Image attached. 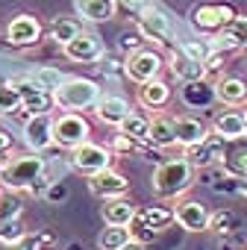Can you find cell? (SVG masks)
<instances>
[{
	"instance_id": "6da1fadb",
	"label": "cell",
	"mask_w": 247,
	"mask_h": 250,
	"mask_svg": "<svg viewBox=\"0 0 247 250\" xmlns=\"http://www.w3.org/2000/svg\"><path fill=\"white\" fill-rule=\"evenodd\" d=\"M194 171H197V168H194L185 156H177V159L162 162V165L153 171V180H150L153 197H156V200H180V197L194 186Z\"/></svg>"
},
{
	"instance_id": "7a4b0ae2",
	"label": "cell",
	"mask_w": 247,
	"mask_h": 250,
	"mask_svg": "<svg viewBox=\"0 0 247 250\" xmlns=\"http://www.w3.org/2000/svg\"><path fill=\"white\" fill-rule=\"evenodd\" d=\"M44 177V159L33 150V153H15L3 162V171H0V186L6 191H30L33 183Z\"/></svg>"
},
{
	"instance_id": "3957f363",
	"label": "cell",
	"mask_w": 247,
	"mask_h": 250,
	"mask_svg": "<svg viewBox=\"0 0 247 250\" xmlns=\"http://www.w3.org/2000/svg\"><path fill=\"white\" fill-rule=\"evenodd\" d=\"M97 100H100V85L82 77H65V83L53 91V103L62 112H85L94 109Z\"/></svg>"
},
{
	"instance_id": "277c9868",
	"label": "cell",
	"mask_w": 247,
	"mask_h": 250,
	"mask_svg": "<svg viewBox=\"0 0 247 250\" xmlns=\"http://www.w3.org/2000/svg\"><path fill=\"white\" fill-rule=\"evenodd\" d=\"M174 224V206H162V203H150L136 209V218L130 224V232L136 241H153L159 232H165Z\"/></svg>"
},
{
	"instance_id": "5b68a950",
	"label": "cell",
	"mask_w": 247,
	"mask_h": 250,
	"mask_svg": "<svg viewBox=\"0 0 247 250\" xmlns=\"http://www.w3.org/2000/svg\"><path fill=\"white\" fill-rule=\"evenodd\" d=\"M91 139V124L85 121L82 112H62L53 118V145L74 150Z\"/></svg>"
},
{
	"instance_id": "8992f818",
	"label": "cell",
	"mask_w": 247,
	"mask_h": 250,
	"mask_svg": "<svg viewBox=\"0 0 247 250\" xmlns=\"http://www.w3.org/2000/svg\"><path fill=\"white\" fill-rule=\"evenodd\" d=\"M232 18H235V9L226 6V3H200V6H191V12H188L191 27L203 36L221 33Z\"/></svg>"
},
{
	"instance_id": "52a82bcc",
	"label": "cell",
	"mask_w": 247,
	"mask_h": 250,
	"mask_svg": "<svg viewBox=\"0 0 247 250\" xmlns=\"http://www.w3.org/2000/svg\"><path fill=\"white\" fill-rule=\"evenodd\" d=\"M112 147H103V145H94V142H85L80 147L71 150V168L82 177H94L106 168H112Z\"/></svg>"
},
{
	"instance_id": "ba28073f",
	"label": "cell",
	"mask_w": 247,
	"mask_h": 250,
	"mask_svg": "<svg viewBox=\"0 0 247 250\" xmlns=\"http://www.w3.org/2000/svg\"><path fill=\"white\" fill-rule=\"evenodd\" d=\"M162 68H165L162 53H159V50H150V47H142V50L130 53L127 62H124V74H127L136 85L156 80V77L162 74Z\"/></svg>"
},
{
	"instance_id": "9c48e42d",
	"label": "cell",
	"mask_w": 247,
	"mask_h": 250,
	"mask_svg": "<svg viewBox=\"0 0 247 250\" xmlns=\"http://www.w3.org/2000/svg\"><path fill=\"white\" fill-rule=\"evenodd\" d=\"M3 36H6V42H9L12 47H33V44L41 42L44 27H41V21H39L36 15H15V18L6 24Z\"/></svg>"
},
{
	"instance_id": "30bf717a",
	"label": "cell",
	"mask_w": 247,
	"mask_h": 250,
	"mask_svg": "<svg viewBox=\"0 0 247 250\" xmlns=\"http://www.w3.org/2000/svg\"><path fill=\"white\" fill-rule=\"evenodd\" d=\"M62 53H65L71 62H77V65H97V62H100V56L106 53V47H103L100 36L85 33V30H82L77 39H71V42L62 47Z\"/></svg>"
},
{
	"instance_id": "8fae6325",
	"label": "cell",
	"mask_w": 247,
	"mask_h": 250,
	"mask_svg": "<svg viewBox=\"0 0 247 250\" xmlns=\"http://www.w3.org/2000/svg\"><path fill=\"white\" fill-rule=\"evenodd\" d=\"M226 145H229V142H224L218 133L209 130L203 142H197V145H191V147H183V156H185L194 168H209V165H215V162L224 159Z\"/></svg>"
},
{
	"instance_id": "7c38bea8",
	"label": "cell",
	"mask_w": 247,
	"mask_h": 250,
	"mask_svg": "<svg viewBox=\"0 0 247 250\" xmlns=\"http://www.w3.org/2000/svg\"><path fill=\"white\" fill-rule=\"evenodd\" d=\"M209 218H212V212L200 200H194V197H183L174 206V221L185 232H206L209 229Z\"/></svg>"
},
{
	"instance_id": "4fadbf2b",
	"label": "cell",
	"mask_w": 247,
	"mask_h": 250,
	"mask_svg": "<svg viewBox=\"0 0 247 250\" xmlns=\"http://www.w3.org/2000/svg\"><path fill=\"white\" fill-rule=\"evenodd\" d=\"M136 30L142 33L144 42H153V44H168V39H171V21H168V15H165L162 9H156V6L144 9V12L136 18Z\"/></svg>"
},
{
	"instance_id": "5bb4252c",
	"label": "cell",
	"mask_w": 247,
	"mask_h": 250,
	"mask_svg": "<svg viewBox=\"0 0 247 250\" xmlns=\"http://www.w3.org/2000/svg\"><path fill=\"white\" fill-rule=\"evenodd\" d=\"M88 188H91V194H97V197H103V200H109V197H124V194L130 191V180L124 177L121 171H115V168H106V171L88 177Z\"/></svg>"
},
{
	"instance_id": "9a60e30c",
	"label": "cell",
	"mask_w": 247,
	"mask_h": 250,
	"mask_svg": "<svg viewBox=\"0 0 247 250\" xmlns=\"http://www.w3.org/2000/svg\"><path fill=\"white\" fill-rule=\"evenodd\" d=\"M24 139L30 145V150L41 153L53 145V115L41 112V115H30L27 127H24Z\"/></svg>"
},
{
	"instance_id": "2e32d148",
	"label": "cell",
	"mask_w": 247,
	"mask_h": 250,
	"mask_svg": "<svg viewBox=\"0 0 247 250\" xmlns=\"http://www.w3.org/2000/svg\"><path fill=\"white\" fill-rule=\"evenodd\" d=\"M18 88H21V109H27L30 115H41V112H50L56 103H53V91L47 88H39L33 80L30 83H21V80H12Z\"/></svg>"
},
{
	"instance_id": "e0dca14e",
	"label": "cell",
	"mask_w": 247,
	"mask_h": 250,
	"mask_svg": "<svg viewBox=\"0 0 247 250\" xmlns=\"http://www.w3.org/2000/svg\"><path fill=\"white\" fill-rule=\"evenodd\" d=\"M133 109H130V103L124 100L121 94H106V97H100L97 100V106H94V115H97V121L100 124H106V127H121V121L127 118Z\"/></svg>"
},
{
	"instance_id": "ac0fdd59",
	"label": "cell",
	"mask_w": 247,
	"mask_h": 250,
	"mask_svg": "<svg viewBox=\"0 0 247 250\" xmlns=\"http://www.w3.org/2000/svg\"><path fill=\"white\" fill-rule=\"evenodd\" d=\"M168 68H171V74H174L180 83H197V80H206V62L191 59V56H188V53H183L180 47L171 53Z\"/></svg>"
},
{
	"instance_id": "d6986e66",
	"label": "cell",
	"mask_w": 247,
	"mask_h": 250,
	"mask_svg": "<svg viewBox=\"0 0 247 250\" xmlns=\"http://www.w3.org/2000/svg\"><path fill=\"white\" fill-rule=\"evenodd\" d=\"M171 97H174V91H171V85L165 83V80H150V83H142L139 85V103L144 106V109H165L168 103H171Z\"/></svg>"
},
{
	"instance_id": "ffe728a7",
	"label": "cell",
	"mask_w": 247,
	"mask_h": 250,
	"mask_svg": "<svg viewBox=\"0 0 247 250\" xmlns=\"http://www.w3.org/2000/svg\"><path fill=\"white\" fill-rule=\"evenodd\" d=\"M212 133H218L224 142L244 139V112H238L235 106H229L226 112L215 115V121H212Z\"/></svg>"
},
{
	"instance_id": "44dd1931",
	"label": "cell",
	"mask_w": 247,
	"mask_h": 250,
	"mask_svg": "<svg viewBox=\"0 0 247 250\" xmlns=\"http://www.w3.org/2000/svg\"><path fill=\"white\" fill-rule=\"evenodd\" d=\"M215 100L224 106H244L247 103V83L238 77H218L215 80Z\"/></svg>"
},
{
	"instance_id": "7402d4cb",
	"label": "cell",
	"mask_w": 247,
	"mask_h": 250,
	"mask_svg": "<svg viewBox=\"0 0 247 250\" xmlns=\"http://www.w3.org/2000/svg\"><path fill=\"white\" fill-rule=\"evenodd\" d=\"M174 130H177V145L180 147H191V145L203 142L206 133H209L206 124L200 118H194V115H177L174 118Z\"/></svg>"
},
{
	"instance_id": "603a6c76",
	"label": "cell",
	"mask_w": 247,
	"mask_h": 250,
	"mask_svg": "<svg viewBox=\"0 0 247 250\" xmlns=\"http://www.w3.org/2000/svg\"><path fill=\"white\" fill-rule=\"evenodd\" d=\"M150 145L159 150H168L177 145V130H174V118L165 112H156L150 118Z\"/></svg>"
},
{
	"instance_id": "cb8c5ba5",
	"label": "cell",
	"mask_w": 247,
	"mask_h": 250,
	"mask_svg": "<svg viewBox=\"0 0 247 250\" xmlns=\"http://www.w3.org/2000/svg\"><path fill=\"white\" fill-rule=\"evenodd\" d=\"M136 218V206L133 200L124 194V197H109L103 203V221L106 224H115V227H130Z\"/></svg>"
},
{
	"instance_id": "d4e9b609",
	"label": "cell",
	"mask_w": 247,
	"mask_h": 250,
	"mask_svg": "<svg viewBox=\"0 0 247 250\" xmlns=\"http://www.w3.org/2000/svg\"><path fill=\"white\" fill-rule=\"evenodd\" d=\"M229 145H232V147L224 150L221 168H224V174H229L232 180H244V177H247V145H244L241 139H235V142H229Z\"/></svg>"
},
{
	"instance_id": "484cf974",
	"label": "cell",
	"mask_w": 247,
	"mask_h": 250,
	"mask_svg": "<svg viewBox=\"0 0 247 250\" xmlns=\"http://www.w3.org/2000/svg\"><path fill=\"white\" fill-rule=\"evenodd\" d=\"M115 9H118L115 0H77V12L85 21H91V24L112 21L115 18Z\"/></svg>"
},
{
	"instance_id": "4316f807",
	"label": "cell",
	"mask_w": 247,
	"mask_h": 250,
	"mask_svg": "<svg viewBox=\"0 0 247 250\" xmlns=\"http://www.w3.org/2000/svg\"><path fill=\"white\" fill-rule=\"evenodd\" d=\"M80 33H82V24H80L77 18H62V15H59V18L50 21V39H53L59 47H65V44H68L71 39H77Z\"/></svg>"
},
{
	"instance_id": "83f0119b",
	"label": "cell",
	"mask_w": 247,
	"mask_h": 250,
	"mask_svg": "<svg viewBox=\"0 0 247 250\" xmlns=\"http://www.w3.org/2000/svg\"><path fill=\"white\" fill-rule=\"evenodd\" d=\"M118 133H124V136H130V139H139V142H147V145H150V118H142V115L130 112L127 118L121 121Z\"/></svg>"
},
{
	"instance_id": "f1b7e54d",
	"label": "cell",
	"mask_w": 247,
	"mask_h": 250,
	"mask_svg": "<svg viewBox=\"0 0 247 250\" xmlns=\"http://www.w3.org/2000/svg\"><path fill=\"white\" fill-rule=\"evenodd\" d=\"M133 238V232H130V227H115V224H106L103 227V232L97 235V247L100 250H118V247H124Z\"/></svg>"
},
{
	"instance_id": "f546056e",
	"label": "cell",
	"mask_w": 247,
	"mask_h": 250,
	"mask_svg": "<svg viewBox=\"0 0 247 250\" xmlns=\"http://www.w3.org/2000/svg\"><path fill=\"white\" fill-rule=\"evenodd\" d=\"M183 100H185L188 106L209 103V100H215V85H206V80H197V83H183Z\"/></svg>"
},
{
	"instance_id": "4dcf8cb0",
	"label": "cell",
	"mask_w": 247,
	"mask_h": 250,
	"mask_svg": "<svg viewBox=\"0 0 247 250\" xmlns=\"http://www.w3.org/2000/svg\"><path fill=\"white\" fill-rule=\"evenodd\" d=\"M21 109V88L9 80L0 85V115H12Z\"/></svg>"
},
{
	"instance_id": "1f68e13d",
	"label": "cell",
	"mask_w": 247,
	"mask_h": 250,
	"mask_svg": "<svg viewBox=\"0 0 247 250\" xmlns=\"http://www.w3.org/2000/svg\"><path fill=\"white\" fill-rule=\"evenodd\" d=\"M150 147L153 145H147V142H139V139H130V136H124V133H115V139H112V153H150Z\"/></svg>"
},
{
	"instance_id": "d6a6232c",
	"label": "cell",
	"mask_w": 247,
	"mask_h": 250,
	"mask_svg": "<svg viewBox=\"0 0 247 250\" xmlns=\"http://www.w3.org/2000/svg\"><path fill=\"white\" fill-rule=\"evenodd\" d=\"M30 80L39 85V88H47V91H56L62 83H65V74L62 71H56V68H36L33 74H30Z\"/></svg>"
},
{
	"instance_id": "836d02e7",
	"label": "cell",
	"mask_w": 247,
	"mask_h": 250,
	"mask_svg": "<svg viewBox=\"0 0 247 250\" xmlns=\"http://www.w3.org/2000/svg\"><path fill=\"white\" fill-rule=\"evenodd\" d=\"M27 235V227L21 218H6L0 221V244H12V241H21Z\"/></svg>"
},
{
	"instance_id": "e575fe53",
	"label": "cell",
	"mask_w": 247,
	"mask_h": 250,
	"mask_svg": "<svg viewBox=\"0 0 247 250\" xmlns=\"http://www.w3.org/2000/svg\"><path fill=\"white\" fill-rule=\"evenodd\" d=\"M232 39H235V44H238V50H247V15H235L226 27H224Z\"/></svg>"
},
{
	"instance_id": "d590c367",
	"label": "cell",
	"mask_w": 247,
	"mask_h": 250,
	"mask_svg": "<svg viewBox=\"0 0 247 250\" xmlns=\"http://www.w3.org/2000/svg\"><path fill=\"white\" fill-rule=\"evenodd\" d=\"M235 224H238V218L232 215V212H212V218H209V229L212 232H232L235 229Z\"/></svg>"
},
{
	"instance_id": "8d00e7d4",
	"label": "cell",
	"mask_w": 247,
	"mask_h": 250,
	"mask_svg": "<svg viewBox=\"0 0 247 250\" xmlns=\"http://www.w3.org/2000/svg\"><path fill=\"white\" fill-rule=\"evenodd\" d=\"M15 191H9L6 197L0 194V221H6V218H21V212H24V203L18 200V197H12Z\"/></svg>"
},
{
	"instance_id": "74e56055",
	"label": "cell",
	"mask_w": 247,
	"mask_h": 250,
	"mask_svg": "<svg viewBox=\"0 0 247 250\" xmlns=\"http://www.w3.org/2000/svg\"><path fill=\"white\" fill-rule=\"evenodd\" d=\"M177 47L183 53H188L191 59H197V62H206V56L212 53V44H203V42H180Z\"/></svg>"
},
{
	"instance_id": "f35d334b",
	"label": "cell",
	"mask_w": 247,
	"mask_h": 250,
	"mask_svg": "<svg viewBox=\"0 0 247 250\" xmlns=\"http://www.w3.org/2000/svg\"><path fill=\"white\" fill-rule=\"evenodd\" d=\"M0 250H41V235L36 232H27L21 241H12V244H0Z\"/></svg>"
},
{
	"instance_id": "ab89813d",
	"label": "cell",
	"mask_w": 247,
	"mask_h": 250,
	"mask_svg": "<svg viewBox=\"0 0 247 250\" xmlns=\"http://www.w3.org/2000/svg\"><path fill=\"white\" fill-rule=\"evenodd\" d=\"M142 44H144V39H142V33H139V30H136V33H124V36H121V50H127V53L142 50Z\"/></svg>"
},
{
	"instance_id": "60d3db41",
	"label": "cell",
	"mask_w": 247,
	"mask_h": 250,
	"mask_svg": "<svg viewBox=\"0 0 247 250\" xmlns=\"http://www.w3.org/2000/svg\"><path fill=\"white\" fill-rule=\"evenodd\" d=\"M97 68H100L106 77H112V74H124V62H118V59H115V56H109V53H103V56H100Z\"/></svg>"
},
{
	"instance_id": "b9f144b4",
	"label": "cell",
	"mask_w": 247,
	"mask_h": 250,
	"mask_svg": "<svg viewBox=\"0 0 247 250\" xmlns=\"http://www.w3.org/2000/svg\"><path fill=\"white\" fill-rule=\"evenodd\" d=\"M118 6H124V9H130V12H136V15H142L144 9H150L153 3L150 0H115Z\"/></svg>"
},
{
	"instance_id": "7bdbcfd3",
	"label": "cell",
	"mask_w": 247,
	"mask_h": 250,
	"mask_svg": "<svg viewBox=\"0 0 247 250\" xmlns=\"http://www.w3.org/2000/svg\"><path fill=\"white\" fill-rule=\"evenodd\" d=\"M44 197H47L50 203H59V200H65V197H68V186H62V183H53V186H47Z\"/></svg>"
},
{
	"instance_id": "ee69618b",
	"label": "cell",
	"mask_w": 247,
	"mask_h": 250,
	"mask_svg": "<svg viewBox=\"0 0 247 250\" xmlns=\"http://www.w3.org/2000/svg\"><path fill=\"white\" fill-rule=\"evenodd\" d=\"M12 147H15V145H12V136H9L6 130H0V159L9 156V153H12Z\"/></svg>"
},
{
	"instance_id": "f6af8a7d",
	"label": "cell",
	"mask_w": 247,
	"mask_h": 250,
	"mask_svg": "<svg viewBox=\"0 0 247 250\" xmlns=\"http://www.w3.org/2000/svg\"><path fill=\"white\" fill-rule=\"evenodd\" d=\"M118 250H147V244L144 241H136V238H130L124 247H118Z\"/></svg>"
},
{
	"instance_id": "bcb514c9",
	"label": "cell",
	"mask_w": 247,
	"mask_h": 250,
	"mask_svg": "<svg viewBox=\"0 0 247 250\" xmlns=\"http://www.w3.org/2000/svg\"><path fill=\"white\" fill-rule=\"evenodd\" d=\"M238 191H241V194L247 197V177H244V180H238Z\"/></svg>"
},
{
	"instance_id": "7dc6e473",
	"label": "cell",
	"mask_w": 247,
	"mask_h": 250,
	"mask_svg": "<svg viewBox=\"0 0 247 250\" xmlns=\"http://www.w3.org/2000/svg\"><path fill=\"white\" fill-rule=\"evenodd\" d=\"M241 112H244V136H247V103H244V109H241Z\"/></svg>"
},
{
	"instance_id": "c3c4849f",
	"label": "cell",
	"mask_w": 247,
	"mask_h": 250,
	"mask_svg": "<svg viewBox=\"0 0 247 250\" xmlns=\"http://www.w3.org/2000/svg\"><path fill=\"white\" fill-rule=\"evenodd\" d=\"M68 250H80V247H77V244H71V247H68Z\"/></svg>"
},
{
	"instance_id": "681fc988",
	"label": "cell",
	"mask_w": 247,
	"mask_h": 250,
	"mask_svg": "<svg viewBox=\"0 0 247 250\" xmlns=\"http://www.w3.org/2000/svg\"><path fill=\"white\" fill-rule=\"evenodd\" d=\"M0 171H3V159H0Z\"/></svg>"
}]
</instances>
